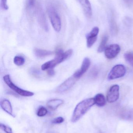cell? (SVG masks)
I'll list each match as a JSON object with an SVG mask.
<instances>
[{
  "label": "cell",
  "instance_id": "cell-21",
  "mask_svg": "<svg viewBox=\"0 0 133 133\" xmlns=\"http://www.w3.org/2000/svg\"><path fill=\"white\" fill-rule=\"evenodd\" d=\"M124 58L126 61L133 66V53L129 52L125 53L124 55Z\"/></svg>",
  "mask_w": 133,
  "mask_h": 133
},
{
  "label": "cell",
  "instance_id": "cell-9",
  "mask_svg": "<svg viewBox=\"0 0 133 133\" xmlns=\"http://www.w3.org/2000/svg\"><path fill=\"white\" fill-rule=\"evenodd\" d=\"M119 87L115 84L111 87L107 96V99L109 103H113L118 99L119 96Z\"/></svg>",
  "mask_w": 133,
  "mask_h": 133
},
{
  "label": "cell",
  "instance_id": "cell-18",
  "mask_svg": "<svg viewBox=\"0 0 133 133\" xmlns=\"http://www.w3.org/2000/svg\"><path fill=\"white\" fill-rule=\"evenodd\" d=\"M108 40V37L107 36H104L102 38L101 42L99 45L98 49V53H101L105 51L106 48V44Z\"/></svg>",
  "mask_w": 133,
  "mask_h": 133
},
{
  "label": "cell",
  "instance_id": "cell-24",
  "mask_svg": "<svg viewBox=\"0 0 133 133\" xmlns=\"http://www.w3.org/2000/svg\"><path fill=\"white\" fill-rule=\"evenodd\" d=\"M1 7L3 10H7L8 9L9 7L7 4V0H1Z\"/></svg>",
  "mask_w": 133,
  "mask_h": 133
},
{
  "label": "cell",
  "instance_id": "cell-17",
  "mask_svg": "<svg viewBox=\"0 0 133 133\" xmlns=\"http://www.w3.org/2000/svg\"><path fill=\"white\" fill-rule=\"evenodd\" d=\"M94 98L95 104L98 106L103 107L106 104L105 97L102 94H98L95 96Z\"/></svg>",
  "mask_w": 133,
  "mask_h": 133
},
{
  "label": "cell",
  "instance_id": "cell-10",
  "mask_svg": "<svg viewBox=\"0 0 133 133\" xmlns=\"http://www.w3.org/2000/svg\"><path fill=\"white\" fill-rule=\"evenodd\" d=\"M91 64V61L88 58L86 57L84 59L81 67L76 71L73 76L77 80L80 78L87 71Z\"/></svg>",
  "mask_w": 133,
  "mask_h": 133
},
{
  "label": "cell",
  "instance_id": "cell-16",
  "mask_svg": "<svg viewBox=\"0 0 133 133\" xmlns=\"http://www.w3.org/2000/svg\"><path fill=\"white\" fill-rule=\"evenodd\" d=\"M63 100L59 99H54L50 100L47 103L48 108L52 110L57 109L60 105L63 104Z\"/></svg>",
  "mask_w": 133,
  "mask_h": 133
},
{
  "label": "cell",
  "instance_id": "cell-27",
  "mask_svg": "<svg viewBox=\"0 0 133 133\" xmlns=\"http://www.w3.org/2000/svg\"><path fill=\"white\" fill-rule=\"evenodd\" d=\"M124 1L129 4H133V0H124Z\"/></svg>",
  "mask_w": 133,
  "mask_h": 133
},
{
  "label": "cell",
  "instance_id": "cell-11",
  "mask_svg": "<svg viewBox=\"0 0 133 133\" xmlns=\"http://www.w3.org/2000/svg\"><path fill=\"white\" fill-rule=\"evenodd\" d=\"M99 32L98 27L95 26L87 35V46L88 48H90L96 42L97 39V36Z\"/></svg>",
  "mask_w": 133,
  "mask_h": 133
},
{
  "label": "cell",
  "instance_id": "cell-7",
  "mask_svg": "<svg viewBox=\"0 0 133 133\" xmlns=\"http://www.w3.org/2000/svg\"><path fill=\"white\" fill-rule=\"evenodd\" d=\"M77 80L72 75L58 87L56 91L58 93H62L67 91L74 85Z\"/></svg>",
  "mask_w": 133,
  "mask_h": 133
},
{
  "label": "cell",
  "instance_id": "cell-14",
  "mask_svg": "<svg viewBox=\"0 0 133 133\" xmlns=\"http://www.w3.org/2000/svg\"><path fill=\"white\" fill-rule=\"evenodd\" d=\"M1 108L4 111L12 116H13L12 114V108L9 101L7 99H4L2 101L1 103Z\"/></svg>",
  "mask_w": 133,
  "mask_h": 133
},
{
  "label": "cell",
  "instance_id": "cell-13",
  "mask_svg": "<svg viewBox=\"0 0 133 133\" xmlns=\"http://www.w3.org/2000/svg\"><path fill=\"white\" fill-rule=\"evenodd\" d=\"M81 5L84 12L87 18H90L93 15L91 4L89 0H76Z\"/></svg>",
  "mask_w": 133,
  "mask_h": 133
},
{
  "label": "cell",
  "instance_id": "cell-15",
  "mask_svg": "<svg viewBox=\"0 0 133 133\" xmlns=\"http://www.w3.org/2000/svg\"><path fill=\"white\" fill-rule=\"evenodd\" d=\"M34 52L36 56L40 58L48 57L54 54V52L50 51L42 50L39 48H35L34 50Z\"/></svg>",
  "mask_w": 133,
  "mask_h": 133
},
{
  "label": "cell",
  "instance_id": "cell-6",
  "mask_svg": "<svg viewBox=\"0 0 133 133\" xmlns=\"http://www.w3.org/2000/svg\"><path fill=\"white\" fill-rule=\"evenodd\" d=\"M126 69L123 65H117L111 70L108 76L109 80L120 78L125 76L126 73Z\"/></svg>",
  "mask_w": 133,
  "mask_h": 133
},
{
  "label": "cell",
  "instance_id": "cell-20",
  "mask_svg": "<svg viewBox=\"0 0 133 133\" xmlns=\"http://www.w3.org/2000/svg\"><path fill=\"white\" fill-rule=\"evenodd\" d=\"M13 61L15 64L17 66H20L24 64L25 60L22 56H16L14 57Z\"/></svg>",
  "mask_w": 133,
  "mask_h": 133
},
{
  "label": "cell",
  "instance_id": "cell-26",
  "mask_svg": "<svg viewBox=\"0 0 133 133\" xmlns=\"http://www.w3.org/2000/svg\"><path fill=\"white\" fill-rule=\"evenodd\" d=\"M48 74L50 76H53L54 75L55 72L53 69L48 70Z\"/></svg>",
  "mask_w": 133,
  "mask_h": 133
},
{
  "label": "cell",
  "instance_id": "cell-8",
  "mask_svg": "<svg viewBox=\"0 0 133 133\" xmlns=\"http://www.w3.org/2000/svg\"><path fill=\"white\" fill-rule=\"evenodd\" d=\"M120 50L121 48L118 44H111L105 48V55L108 59H113L119 54Z\"/></svg>",
  "mask_w": 133,
  "mask_h": 133
},
{
  "label": "cell",
  "instance_id": "cell-2",
  "mask_svg": "<svg viewBox=\"0 0 133 133\" xmlns=\"http://www.w3.org/2000/svg\"><path fill=\"white\" fill-rule=\"evenodd\" d=\"M94 104V98H87L80 102L74 109L71 121L73 123L78 121Z\"/></svg>",
  "mask_w": 133,
  "mask_h": 133
},
{
  "label": "cell",
  "instance_id": "cell-3",
  "mask_svg": "<svg viewBox=\"0 0 133 133\" xmlns=\"http://www.w3.org/2000/svg\"><path fill=\"white\" fill-rule=\"evenodd\" d=\"M47 10L52 27L56 32H60L61 29V20L56 8L52 5H50L47 7Z\"/></svg>",
  "mask_w": 133,
  "mask_h": 133
},
{
  "label": "cell",
  "instance_id": "cell-25",
  "mask_svg": "<svg viewBox=\"0 0 133 133\" xmlns=\"http://www.w3.org/2000/svg\"><path fill=\"white\" fill-rule=\"evenodd\" d=\"M64 121V119L62 117H57L52 120V123L55 124H60L62 123Z\"/></svg>",
  "mask_w": 133,
  "mask_h": 133
},
{
  "label": "cell",
  "instance_id": "cell-1",
  "mask_svg": "<svg viewBox=\"0 0 133 133\" xmlns=\"http://www.w3.org/2000/svg\"><path fill=\"white\" fill-rule=\"evenodd\" d=\"M73 50L71 49L64 52L62 50L58 49L55 52V57L53 60L45 62L41 66L42 70H48L53 69L55 66L71 57L72 55Z\"/></svg>",
  "mask_w": 133,
  "mask_h": 133
},
{
  "label": "cell",
  "instance_id": "cell-4",
  "mask_svg": "<svg viewBox=\"0 0 133 133\" xmlns=\"http://www.w3.org/2000/svg\"><path fill=\"white\" fill-rule=\"evenodd\" d=\"M3 80L5 83L10 89L20 96L27 97H31L34 95V93L33 92L23 90L17 87L12 81L9 75H6L4 76Z\"/></svg>",
  "mask_w": 133,
  "mask_h": 133
},
{
  "label": "cell",
  "instance_id": "cell-23",
  "mask_svg": "<svg viewBox=\"0 0 133 133\" xmlns=\"http://www.w3.org/2000/svg\"><path fill=\"white\" fill-rule=\"evenodd\" d=\"M0 127H1V129L2 130H4L6 133H12L11 129L9 127L1 123Z\"/></svg>",
  "mask_w": 133,
  "mask_h": 133
},
{
  "label": "cell",
  "instance_id": "cell-22",
  "mask_svg": "<svg viewBox=\"0 0 133 133\" xmlns=\"http://www.w3.org/2000/svg\"><path fill=\"white\" fill-rule=\"evenodd\" d=\"M48 111L45 107H41L37 111V115L39 117H43L47 114Z\"/></svg>",
  "mask_w": 133,
  "mask_h": 133
},
{
  "label": "cell",
  "instance_id": "cell-5",
  "mask_svg": "<svg viewBox=\"0 0 133 133\" xmlns=\"http://www.w3.org/2000/svg\"><path fill=\"white\" fill-rule=\"evenodd\" d=\"M35 14H36L38 23L41 28L46 32L48 31L49 28L46 16L42 6L40 4H37V5Z\"/></svg>",
  "mask_w": 133,
  "mask_h": 133
},
{
  "label": "cell",
  "instance_id": "cell-28",
  "mask_svg": "<svg viewBox=\"0 0 133 133\" xmlns=\"http://www.w3.org/2000/svg\"></svg>",
  "mask_w": 133,
  "mask_h": 133
},
{
  "label": "cell",
  "instance_id": "cell-12",
  "mask_svg": "<svg viewBox=\"0 0 133 133\" xmlns=\"http://www.w3.org/2000/svg\"><path fill=\"white\" fill-rule=\"evenodd\" d=\"M37 5L36 0H26L25 9L29 18H32L35 14Z\"/></svg>",
  "mask_w": 133,
  "mask_h": 133
},
{
  "label": "cell",
  "instance_id": "cell-19",
  "mask_svg": "<svg viewBox=\"0 0 133 133\" xmlns=\"http://www.w3.org/2000/svg\"><path fill=\"white\" fill-rule=\"evenodd\" d=\"M120 117L123 119L133 121V111H125L120 115Z\"/></svg>",
  "mask_w": 133,
  "mask_h": 133
}]
</instances>
